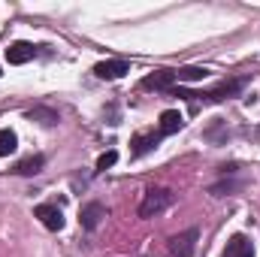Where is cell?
Masks as SVG:
<instances>
[{"label":"cell","mask_w":260,"mask_h":257,"mask_svg":"<svg viewBox=\"0 0 260 257\" xmlns=\"http://www.w3.org/2000/svg\"><path fill=\"white\" fill-rule=\"evenodd\" d=\"M242 85H245V79H227V82L215 85L212 91H185V88H173L170 94H176V97H188V100H203V103H221V100L236 97V94L242 91Z\"/></svg>","instance_id":"6da1fadb"},{"label":"cell","mask_w":260,"mask_h":257,"mask_svg":"<svg viewBox=\"0 0 260 257\" xmlns=\"http://www.w3.org/2000/svg\"><path fill=\"white\" fill-rule=\"evenodd\" d=\"M167 206H173V191H167V188H151V191H145L142 203H139V218H154V215H160Z\"/></svg>","instance_id":"7a4b0ae2"},{"label":"cell","mask_w":260,"mask_h":257,"mask_svg":"<svg viewBox=\"0 0 260 257\" xmlns=\"http://www.w3.org/2000/svg\"><path fill=\"white\" fill-rule=\"evenodd\" d=\"M197 239H200V230H197V227L185 230V233H176V236L170 239V254L173 257H194Z\"/></svg>","instance_id":"3957f363"},{"label":"cell","mask_w":260,"mask_h":257,"mask_svg":"<svg viewBox=\"0 0 260 257\" xmlns=\"http://www.w3.org/2000/svg\"><path fill=\"white\" fill-rule=\"evenodd\" d=\"M176 82H179V76H176V70H154V73H148L139 85L145 88V91H173L176 88Z\"/></svg>","instance_id":"277c9868"},{"label":"cell","mask_w":260,"mask_h":257,"mask_svg":"<svg viewBox=\"0 0 260 257\" xmlns=\"http://www.w3.org/2000/svg\"><path fill=\"white\" fill-rule=\"evenodd\" d=\"M34 215H37L49 230H55V233H58V230H64V212H61L55 203H40V206L34 209Z\"/></svg>","instance_id":"5b68a950"},{"label":"cell","mask_w":260,"mask_h":257,"mask_svg":"<svg viewBox=\"0 0 260 257\" xmlns=\"http://www.w3.org/2000/svg\"><path fill=\"white\" fill-rule=\"evenodd\" d=\"M37 49H40V46L18 40V43H12V46L6 49V61H9V64H15V67L27 64V61H34V58H37Z\"/></svg>","instance_id":"8992f818"},{"label":"cell","mask_w":260,"mask_h":257,"mask_svg":"<svg viewBox=\"0 0 260 257\" xmlns=\"http://www.w3.org/2000/svg\"><path fill=\"white\" fill-rule=\"evenodd\" d=\"M124 73H130V64H127V61H121V58L100 61V64L94 67V76H97V79H106V82H112V79H121Z\"/></svg>","instance_id":"52a82bcc"},{"label":"cell","mask_w":260,"mask_h":257,"mask_svg":"<svg viewBox=\"0 0 260 257\" xmlns=\"http://www.w3.org/2000/svg\"><path fill=\"white\" fill-rule=\"evenodd\" d=\"M221 257H254V242L245 233H236V236H230V242H227Z\"/></svg>","instance_id":"ba28073f"},{"label":"cell","mask_w":260,"mask_h":257,"mask_svg":"<svg viewBox=\"0 0 260 257\" xmlns=\"http://www.w3.org/2000/svg\"><path fill=\"white\" fill-rule=\"evenodd\" d=\"M103 218H106V206H103V203H88V206H82L79 221H82L85 230H97Z\"/></svg>","instance_id":"9c48e42d"},{"label":"cell","mask_w":260,"mask_h":257,"mask_svg":"<svg viewBox=\"0 0 260 257\" xmlns=\"http://www.w3.org/2000/svg\"><path fill=\"white\" fill-rule=\"evenodd\" d=\"M160 139H164L160 133H136V136H133V142H130V145H133V148H130V154H133V157H142V154L154 151Z\"/></svg>","instance_id":"30bf717a"},{"label":"cell","mask_w":260,"mask_h":257,"mask_svg":"<svg viewBox=\"0 0 260 257\" xmlns=\"http://www.w3.org/2000/svg\"><path fill=\"white\" fill-rule=\"evenodd\" d=\"M182 124H185L182 112L167 109V112L160 115V127H157V133H160V136H173V133H179V130H182Z\"/></svg>","instance_id":"8fae6325"},{"label":"cell","mask_w":260,"mask_h":257,"mask_svg":"<svg viewBox=\"0 0 260 257\" xmlns=\"http://www.w3.org/2000/svg\"><path fill=\"white\" fill-rule=\"evenodd\" d=\"M43 167H46V157H43V154H30V157L18 160V164L12 167V173H15V176H37Z\"/></svg>","instance_id":"7c38bea8"},{"label":"cell","mask_w":260,"mask_h":257,"mask_svg":"<svg viewBox=\"0 0 260 257\" xmlns=\"http://www.w3.org/2000/svg\"><path fill=\"white\" fill-rule=\"evenodd\" d=\"M27 118H30V121H40V124H46V127L58 124V112L49 109V106H34V109H27Z\"/></svg>","instance_id":"4fadbf2b"},{"label":"cell","mask_w":260,"mask_h":257,"mask_svg":"<svg viewBox=\"0 0 260 257\" xmlns=\"http://www.w3.org/2000/svg\"><path fill=\"white\" fill-rule=\"evenodd\" d=\"M15 148H18V136H15L9 127H0V157L12 154Z\"/></svg>","instance_id":"5bb4252c"},{"label":"cell","mask_w":260,"mask_h":257,"mask_svg":"<svg viewBox=\"0 0 260 257\" xmlns=\"http://www.w3.org/2000/svg\"><path fill=\"white\" fill-rule=\"evenodd\" d=\"M176 76H179V82H203L209 76V70L206 67H182V70H176Z\"/></svg>","instance_id":"9a60e30c"},{"label":"cell","mask_w":260,"mask_h":257,"mask_svg":"<svg viewBox=\"0 0 260 257\" xmlns=\"http://www.w3.org/2000/svg\"><path fill=\"white\" fill-rule=\"evenodd\" d=\"M115 160H118V151H115V148H109V151H103V154L97 157V170L103 173V170H109V167H115Z\"/></svg>","instance_id":"2e32d148"},{"label":"cell","mask_w":260,"mask_h":257,"mask_svg":"<svg viewBox=\"0 0 260 257\" xmlns=\"http://www.w3.org/2000/svg\"><path fill=\"white\" fill-rule=\"evenodd\" d=\"M221 130H224V121L218 118V121L212 124V130H206V136H209V139H221Z\"/></svg>","instance_id":"e0dca14e"}]
</instances>
